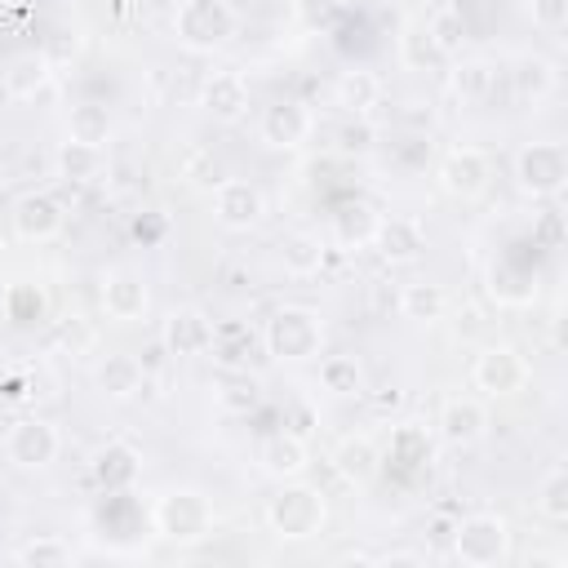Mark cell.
<instances>
[{"instance_id":"cell-1","label":"cell","mask_w":568,"mask_h":568,"mask_svg":"<svg viewBox=\"0 0 568 568\" xmlns=\"http://www.w3.org/2000/svg\"><path fill=\"white\" fill-rule=\"evenodd\" d=\"M324 342H328V324L315 306H280L271 311V320L262 324V346L275 364H311L324 355Z\"/></svg>"},{"instance_id":"cell-2","label":"cell","mask_w":568,"mask_h":568,"mask_svg":"<svg viewBox=\"0 0 568 568\" xmlns=\"http://www.w3.org/2000/svg\"><path fill=\"white\" fill-rule=\"evenodd\" d=\"M213 501L200 493V488H164L155 501H151V528L160 541L178 546V550H191L200 541L213 537Z\"/></svg>"},{"instance_id":"cell-3","label":"cell","mask_w":568,"mask_h":568,"mask_svg":"<svg viewBox=\"0 0 568 568\" xmlns=\"http://www.w3.org/2000/svg\"><path fill=\"white\" fill-rule=\"evenodd\" d=\"M328 524V497L302 479H284L280 493L266 501V528L280 541H311Z\"/></svg>"},{"instance_id":"cell-4","label":"cell","mask_w":568,"mask_h":568,"mask_svg":"<svg viewBox=\"0 0 568 568\" xmlns=\"http://www.w3.org/2000/svg\"><path fill=\"white\" fill-rule=\"evenodd\" d=\"M453 559L466 564V568H501L515 550V532L506 524V515L497 510H475V515H462L453 519Z\"/></svg>"},{"instance_id":"cell-5","label":"cell","mask_w":568,"mask_h":568,"mask_svg":"<svg viewBox=\"0 0 568 568\" xmlns=\"http://www.w3.org/2000/svg\"><path fill=\"white\" fill-rule=\"evenodd\" d=\"M240 13L231 0H178L173 9V40L186 53H217L235 40Z\"/></svg>"},{"instance_id":"cell-6","label":"cell","mask_w":568,"mask_h":568,"mask_svg":"<svg viewBox=\"0 0 568 568\" xmlns=\"http://www.w3.org/2000/svg\"><path fill=\"white\" fill-rule=\"evenodd\" d=\"M510 173L528 200H555L568 186V146L564 142H528L515 151Z\"/></svg>"},{"instance_id":"cell-7","label":"cell","mask_w":568,"mask_h":568,"mask_svg":"<svg viewBox=\"0 0 568 568\" xmlns=\"http://www.w3.org/2000/svg\"><path fill=\"white\" fill-rule=\"evenodd\" d=\"M528 377H532V368H528V359H524L510 342H488V346H479V355L470 359V382H475V390H484L488 399H510V395H519V390L528 386Z\"/></svg>"},{"instance_id":"cell-8","label":"cell","mask_w":568,"mask_h":568,"mask_svg":"<svg viewBox=\"0 0 568 568\" xmlns=\"http://www.w3.org/2000/svg\"><path fill=\"white\" fill-rule=\"evenodd\" d=\"M58 453H62V430L49 417H18L4 430V457L18 470H44L58 462Z\"/></svg>"},{"instance_id":"cell-9","label":"cell","mask_w":568,"mask_h":568,"mask_svg":"<svg viewBox=\"0 0 568 568\" xmlns=\"http://www.w3.org/2000/svg\"><path fill=\"white\" fill-rule=\"evenodd\" d=\"M435 182H439V191L448 200H479L488 191V182H493V160L479 146H453L439 160Z\"/></svg>"},{"instance_id":"cell-10","label":"cell","mask_w":568,"mask_h":568,"mask_svg":"<svg viewBox=\"0 0 568 568\" xmlns=\"http://www.w3.org/2000/svg\"><path fill=\"white\" fill-rule=\"evenodd\" d=\"M9 226L22 244H49L62 235L67 226V204L53 195V191H27L13 200V213H9Z\"/></svg>"},{"instance_id":"cell-11","label":"cell","mask_w":568,"mask_h":568,"mask_svg":"<svg viewBox=\"0 0 568 568\" xmlns=\"http://www.w3.org/2000/svg\"><path fill=\"white\" fill-rule=\"evenodd\" d=\"M493 417H488V404L475 399V395H448L439 404V439L448 448H475L484 444Z\"/></svg>"},{"instance_id":"cell-12","label":"cell","mask_w":568,"mask_h":568,"mask_svg":"<svg viewBox=\"0 0 568 568\" xmlns=\"http://www.w3.org/2000/svg\"><path fill=\"white\" fill-rule=\"evenodd\" d=\"M266 217V200L244 178H222L213 191V222L226 231H253Z\"/></svg>"},{"instance_id":"cell-13","label":"cell","mask_w":568,"mask_h":568,"mask_svg":"<svg viewBox=\"0 0 568 568\" xmlns=\"http://www.w3.org/2000/svg\"><path fill=\"white\" fill-rule=\"evenodd\" d=\"M257 133H262V142H266L271 151H297V146L311 142V133H315V115L306 111V102L284 98V102H271V106L262 111Z\"/></svg>"},{"instance_id":"cell-14","label":"cell","mask_w":568,"mask_h":568,"mask_svg":"<svg viewBox=\"0 0 568 568\" xmlns=\"http://www.w3.org/2000/svg\"><path fill=\"white\" fill-rule=\"evenodd\" d=\"M368 244L377 248L382 262H390V266H413V262L426 253V222H422V217H404V213H399V217H377Z\"/></svg>"},{"instance_id":"cell-15","label":"cell","mask_w":568,"mask_h":568,"mask_svg":"<svg viewBox=\"0 0 568 568\" xmlns=\"http://www.w3.org/2000/svg\"><path fill=\"white\" fill-rule=\"evenodd\" d=\"M102 311L115 320V324H133L151 311V284L142 271H129V266H115L102 275Z\"/></svg>"},{"instance_id":"cell-16","label":"cell","mask_w":568,"mask_h":568,"mask_svg":"<svg viewBox=\"0 0 568 568\" xmlns=\"http://www.w3.org/2000/svg\"><path fill=\"white\" fill-rule=\"evenodd\" d=\"M200 111L217 124H240L248 115V80L240 71H213L200 80Z\"/></svg>"},{"instance_id":"cell-17","label":"cell","mask_w":568,"mask_h":568,"mask_svg":"<svg viewBox=\"0 0 568 568\" xmlns=\"http://www.w3.org/2000/svg\"><path fill=\"white\" fill-rule=\"evenodd\" d=\"M213 333H217V324H213L200 306H178V311H169L160 342H164L169 355L195 359V355H209V351H213Z\"/></svg>"},{"instance_id":"cell-18","label":"cell","mask_w":568,"mask_h":568,"mask_svg":"<svg viewBox=\"0 0 568 568\" xmlns=\"http://www.w3.org/2000/svg\"><path fill=\"white\" fill-rule=\"evenodd\" d=\"M89 475L102 493H129L138 479H142V453L129 444V439H111L93 453L89 462Z\"/></svg>"},{"instance_id":"cell-19","label":"cell","mask_w":568,"mask_h":568,"mask_svg":"<svg viewBox=\"0 0 568 568\" xmlns=\"http://www.w3.org/2000/svg\"><path fill=\"white\" fill-rule=\"evenodd\" d=\"M257 466H262V475H271L280 484L284 479H302L306 466H311V448H306V439L297 430H275V435H266L257 444Z\"/></svg>"},{"instance_id":"cell-20","label":"cell","mask_w":568,"mask_h":568,"mask_svg":"<svg viewBox=\"0 0 568 568\" xmlns=\"http://www.w3.org/2000/svg\"><path fill=\"white\" fill-rule=\"evenodd\" d=\"M49 84H53V62L44 58V49H22L18 58H9V67H4V75H0V89H4V98H13V102L40 98Z\"/></svg>"},{"instance_id":"cell-21","label":"cell","mask_w":568,"mask_h":568,"mask_svg":"<svg viewBox=\"0 0 568 568\" xmlns=\"http://www.w3.org/2000/svg\"><path fill=\"white\" fill-rule=\"evenodd\" d=\"M142 382H146V368H142V359L129 355V351H111V355H102L98 368H93V386H98L106 399H115V404L138 399Z\"/></svg>"},{"instance_id":"cell-22","label":"cell","mask_w":568,"mask_h":568,"mask_svg":"<svg viewBox=\"0 0 568 568\" xmlns=\"http://www.w3.org/2000/svg\"><path fill=\"white\" fill-rule=\"evenodd\" d=\"M333 470L346 479V484H368V479H377V470H382V448L373 444V435H342L337 444H333Z\"/></svg>"},{"instance_id":"cell-23","label":"cell","mask_w":568,"mask_h":568,"mask_svg":"<svg viewBox=\"0 0 568 568\" xmlns=\"http://www.w3.org/2000/svg\"><path fill=\"white\" fill-rule=\"evenodd\" d=\"M102 169H106V146H89V142L67 138V142H58V151H53V173H58L62 182H71V186L98 182Z\"/></svg>"},{"instance_id":"cell-24","label":"cell","mask_w":568,"mask_h":568,"mask_svg":"<svg viewBox=\"0 0 568 568\" xmlns=\"http://www.w3.org/2000/svg\"><path fill=\"white\" fill-rule=\"evenodd\" d=\"M333 98H337V106H342L351 120H359V115H368V111L382 102V75L368 71V67L342 71L337 84H333Z\"/></svg>"},{"instance_id":"cell-25","label":"cell","mask_w":568,"mask_h":568,"mask_svg":"<svg viewBox=\"0 0 568 568\" xmlns=\"http://www.w3.org/2000/svg\"><path fill=\"white\" fill-rule=\"evenodd\" d=\"M510 84H515V98L519 102H546L555 89H559V71H555V62L550 58H541V53H524L519 62H515V71H510Z\"/></svg>"},{"instance_id":"cell-26","label":"cell","mask_w":568,"mask_h":568,"mask_svg":"<svg viewBox=\"0 0 568 568\" xmlns=\"http://www.w3.org/2000/svg\"><path fill=\"white\" fill-rule=\"evenodd\" d=\"M324 257H328V244H324L315 231H293V235H284V244H280V266H284V275H293V280L320 275V271H324Z\"/></svg>"},{"instance_id":"cell-27","label":"cell","mask_w":568,"mask_h":568,"mask_svg":"<svg viewBox=\"0 0 568 568\" xmlns=\"http://www.w3.org/2000/svg\"><path fill=\"white\" fill-rule=\"evenodd\" d=\"M399 315L413 320V324H435L448 315V288L444 284H430V280H417V284H404L399 288Z\"/></svg>"},{"instance_id":"cell-28","label":"cell","mask_w":568,"mask_h":568,"mask_svg":"<svg viewBox=\"0 0 568 568\" xmlns=\"http://www.w3.org/2000/svg\"><path fill=\"white\" fill-rule=\"evenodd\" d=\"M111 133H115V120H111V111L102 102H75L67 111V138L89 142V146H106Z\"/></svg>"},{"instance_id":"cell-29","label":"cell","mask_w":568,"mask_h":568,"mask_svg":"<svg viewBox=\"0 0 568 568\" xmlns=\"http://www.w3.org/2000/svg\"><path fill=\"white\" fill-rule=\"evenodd\" d=\"M320 390H328L337 399L364 395V364L355 355H324L320 359Z\"/></svg>"},{"instance_id":"cell-30","label":"cell","mask_w":568,"mask_h":568,"mask_svg":"<svg viewBox=\"0 0 568 568\" xmlns=\"http://www.w3.org/2000/svg\"><path fill=\"white\" fill-rule=\"evenodd\" d=\"M448 84H453V93H457L462 102H484V98L493 93V84H497V67H493L488 58H462V62L453 67Z\"/></svg>"},{"instance_id":"cell-31","label":"cell","mask_w":568,"mask_h":568,"mask_svg":"<svg viewBox=\"0 0 568 568\" xmlns=\"http://www.w3.org/2000/svg\"><path fill=\"white\" fill-rule=\"evenodd\" d=\"M4 315L13 320V324H22V328H36V324H44L49 320V297H44V288L40 284H9V293H4Z\"/></svg>"},{"instance_id":"cell-32","label":"cell","mask_w":568,"mask_h":568,"mask_svg":"<svg viewBox=\"0 0 568 568\" xmlns=\"http://www.w3.org/2000/svg\"><path fill=\"white\" fill-rule=\"evenodd\" d=\"M532 506H537L541 519H550V524H568V466H564V462H555V466L541 475Z\"/></svg>"},{"instance_id":"cell-33","label":"cell","mask_w":568,"mask_h":568,"mask_svg":"<svg viewBox=\"0 0 568 568\" xmlns=\"http://www.w3.org/2000/svg\"><path fill=\"white\" fill-rule=\"evenodd\" d=\"M488 288H493V297H497L501 306H528V302L537 297V280H532L528 271H510L506 262H493Z\"/></svg>"},{"instance_id":"cell-34","label":"cell","mask_w":568,"mask_h":568,"mask_svg":"<svg viewBox=\"0 0 568 568\" xmlns=\"http://www.w3.org/2000/svg\"><path fill=\"white\" fill-rule=\"evenodd\" d=\"M382 462H399L408 475L422 466V462H430V439H426V430L422 426H395V435H390V448L382 453Z\"/></svg>"},{"instance_id":"cell-35","label":"cell","mask_w":568,"mask_h":568,"mask_svg":"<svg viewBox=\"0 0 568 568\" xmlns=\"http://www.w3.org/2000/svg\"><path fill=\"white\" fill-rule=\"evenodd\" d=\"M13 559L22 568H67V564H75V550L62 537H31L13 550Z\"/></svg>"},{"instance_id":"cell-36","label":"cell","mask_w":568,"mask_h":568,"mask_svg":"<svg viewBox=\"0 0 568 568\" xmlns=\"http://www.w3.org/2000/svg\"><path fill=\"white\" fill-rule=\"evenodd\" d=\"M426 31H430V40H435V49L444 53V62L453 58V53H462V44H466V36H470V27H466V18H462V9H435L430 18H426Z\"/></svg>"},{"instance_id":"cell-37","label":"cell","mask_w":568,"mask_h":568,"mask_svg":"<svg viewBox=\"0 0 568 568\" xmlns=\"http://www.w3.org/2000/svg\"><path fill=\"white\" fill-rule=\"evenodd\" d=\"M399 62L413 67V71H426V67H439L444 62V53L435 49L426 22H408L404 27V36H399Z\"/></svg>"},{"instance_id":"cell-38","label":"cell","mask_w":568,"mask_h":568,"mask_svg":"<svg viewBox=\"0 0 568 568\" xmlns=\"http://www.w3.org/2000/svg\"><path fill=\"white\" fill-rule=\"evenodd\" d=\"M373 226H377V213L368 204H346L337 217H333V235L342 248H359L373 240Z\"/></svg>"},{"instance_id":"cell-39","label":"cell","mask_w":568,"mask_h":568,"mask_svg":"<svg viewBox=\"0 0 568 568\" xmlns=\"http://www.w3.org/2000/svg\"><path fill=\"white\" fill-rule=\"evenodd\" d=\"M53 342L67 355H89L93 342H98V333H93V324L84 315H62V320H53Z\"/></svg>"},{"instance_id":"cell-40","label":"cell","mask_w":568,"mask_h":568,"mask_svg":"<svg viewBox=\"0 0 568 568\" xmlns=\"http://www.w3.org/2000/svg\"><path fill=\"white\" fill-rule=\"evenodd\" d=\"M217 404H222V408H231V413L253 408V404H257V377H248V373H231V377H226V386L217 390Z\"/></svg>"},{"instance_id":"cell-41","label":"cell","mask_w":568,"mask_h":568,"mask_svg":"<svg viewBox=\"0 0 568 568\" xmlns=\"http://www.w3.org/2000/svg\"><path fill=\"white\" fill-rule=\"evenodd\" d=\"M528 13H532V22H537L541 31H564V22H568V0H532Z\"/></svg>"},{"instance_id":"cell-42","label":"cell","mask_w":568,"mask_h":568,"mask_svg":"<svg viewBox=\"0 0 568 568\" xmlns=\"http://www.w3.org/2000/svg\"><path fill=\"white\" fill-rule=\"evenodd\" d=\"M80 31H53V40L44 44V58L53 62V67H62V62H75L80 58Z\"/></svg>"},{"instance_id":"cell-43","label":"cell","mask_w":568,"mask_h":568,"mask_svg":"<svg viewBox=\"0 0 568 568\" xmlns=\"http://www.w3.org/2000/svg\"><path fill=\"white\" fill-rule=\"evenodd\" d=\"M27 386H31V373H22V368L18 373H0V399H9V404L13 399H31Z\"/></svg>"},{"instance_id":"cell-44","label":"cell","mask_w":568,"mask_h":568,"mask_svg":"<svg viewBox=\"0 0 568 568\" xmlns=\"http://www.w3.org/2000/svg\"><path fill=\"white\" fill-rule=\"evenodd\" d=\"M342 146H346V151H368V146H373V129L364 124V115H359V124H346V129H342Z\"/></svg>"},{"instance_id":"cell-45","label":"cell","mask_w":568,"mask_h":568,"mask_svg":"<svg viewBox=\"0 0 568 568\" xmlns=\"http://www.w3.org/2000/svg\"><path fill=\"white\" fill-rule=\"evenodd\" d=\"M537 235H541L546 244H555V240H559V213H541V226H537Z\"/></svg>"},{"instance_id":"cell-46","label":"cell","mask_w":568,"mask_h":568,"mask_svg":"<svg viewBox=\"0 0 568 568\" xmlns=\"http://www.w3.org/2000/svg\"><path fill=\"white\" fill-rule=\"evenodd\" d=\"M373 564H422V555H413V550H395V555H377Z\"/></svg>"},{"instance_id":"cell-47","label":"cell","mask_w":568,"mask_h":568,"mask_svg":"<svg viewBox=\"0 0 568 568\" xmlns=\"http://www.w3.org/2000/svg\"><path fill=\"white\" fill-rule=\"evenodd\" d=\"M311 422H315V413H311V408H297V435H302V439L311 435Z\"/></svg>"},{"instance_id":"cell-48","label":"cell","mask_w":568,"mask_h":568,"mask_svg":"<svg viewBox=\"0 0 568 568\" xmlns=\"http://www.w3.org/2000/svg\"><path fill=\"white\" fill-rule=\"evenodd\" d=\"M373 404H377V408H395V404H399V390H386V395H377Z\"/></svg>"},{"instance_id":"cell-49","label":"cell","mask_w":568,"mask_h":568,"mask_svg":"<svg viewBox=\"0 0 568 568\" xmlns=\"http://www.w3.org/2000/svg\"><path fill=\"white\" fill-rule=\"evenodd\" d=\"M528 564H555V568H559L564 559H559V555H528Z\"/></svg>"}]
</instances>
